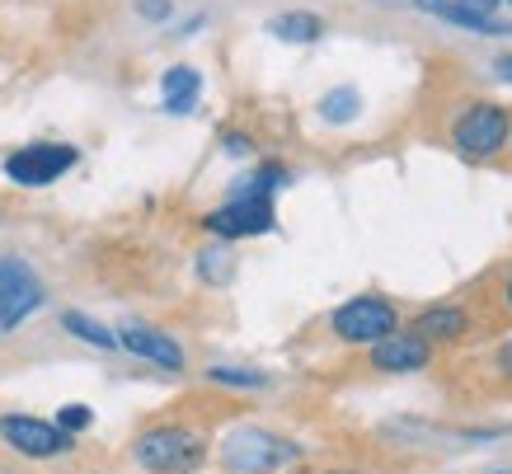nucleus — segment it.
I'll list each match as a JSON object with an SVG mask.
<instances>
[{
	"mask_svg": "<svg viewBox=\"0 0 512 474\" xmlns=\"http://www.w3.org/2000/svg\"><path fill=\"white\" fill-rule=\"evenodd\" d=\"M132 456L146 474H193L207 460V437L179 428V423H165V428L141 432L132 442Z\"/></svg>",
	"mask_w": 512,
	"mask_h": 474,
	"instance_id": "obj_1",
	"label": "nucleus"
},
{
	"mask_svg": "<svg viewBox=\"0 0 512 474\" xmlns=\"http://www.w3.org/2000/svg\"><path fill=\"white\" fill-rule=\"evenodd\" d=\"M301 456V446L282 442L278 432L268 428H235L221 442V465L231 474H273L282 465H292Z\"/></svg>",
	"mask_w": 512,
	"mask_h": 474,
	"instance_id": "obj_2",
	"label": "nucleus"
},
{
	"mask_svg": "<svg viewBox=\"0 0 512 474\" xmlns=\"http://www.w3.org/2000/svg\"><path fill=\"white\" fill-rule=\"evenodd\" d=\"M329 324H334V334H339L343 343H372V348L381 338L400 334V315H395V306L381 301V296H353V301H343Z\"/></svg>",
	"mask_w": 512,
	"mask_h": 474,
	"instance_id": "obj_3",
	"label": "nucleus"
},
{
	"mask_svg": "<svg viewBox=\"0 0 512 474\" xmlns=\"http://www.w3.org/2000/svg\"><path fill=\"white\" fill-rule=\"evenodd\" d=\"M451 141H456V151L466 155V160H489V155H498L503 151V141H508V108L503 104H475L470 113L456 118Z\"/></svg>",
	"mask_w": 512,
	"mask_h": 474,
	"instance_id": "obj_4",
	"label": "nucleus"
},
{
	"mask_svg": "<svg viewBox=\"0 0 512 474\" xmlns=\"http://www.w3.org/2000/svg\"><path fill=\"white\" fill-rule=\"evenodd\" d=\"M47 301L43 282L24 259H0V329L10 334Z\"/></svg>",
	"mask_w": 512,
	"mask_h": 474,
	"instance_id": "obj_5",
	"label": "nucleus"
},
{
	"mask_svg": "<svg viewBox=\"0 0 512 474\" xmlns=\"http://www.w3.org/2000/svg\"><path fill=\"white\" fill-rule=\"evenodd\" d=\"M202 226L212 230V235H221V240L268 235V230H273V198H264V193H245V188H240L226 207L202 216Z\"/></svg>",
	"mask_w": 512,
	"mask_h": 474,
	"instance_id": "obj_6",
	"label": "nucleus"
},
{
	"mask_svg": "<svg viewBox=\"0 0 512 474\" xmlns=\"http://www.w3.org/2000/svg\"><path fill=\"white\" fill-rule=\"evenodd\" d=\"M0 437L10 451L29 460H52V456H66L76 437H66L57 423H43V418H33V413H5L0 418Z\"/></svg>",
	"mask_w": 512,
	"mask_h": 474,
	"instance_id": "obj_7",
	"label": "nucleus"
},
{
	"mask_svg": "<svg viewBox=\"0 0 512 474\" xmlns=\"http://www.w3.org/2000/svg\"><path fill=\"white\" fill-rule=\"evenodd\" d=\"M71 165H76V146L38 141V146H19V151L5 160V174H10L19 188H43V184H57Z\"/></svg>",
	"mask_w": 512,
	"mask_h": 474,
	"instance_id": "obj_8",
	"label": "nucleus"
},
{
	"mask_svg": "<svg viewBox=\"0 0 512 474\" xmlns=\"http://www.w3.org/2000/svg\"><path fill=\"white\" fill-rule=\"evenodd\" d=\"M118 343H123L127 352L146 357V362L165 367V371H184V348H179L170 334H160V329H146V324H127L123 334H118Z\"/></svg>",
	"mask_w": 512,
	"mask_h": 474,
	"instance_id": "obj_9",
	"label": "nucleus"
},
{
	"mask_svg": "<svg viewBox=\"0 0 512 474\" xmlns=\"http://www.w3.org/2000/svg\"><path fill=\"white\" fill-rule=\"evenodd\" d=\"M428 362H433V348L414 334H390L372 348V367L390 371V376H395V371H423Z\"/></svg>",
	"mask_w": 512,
	"mask_h": 474,
	"instance_id": "obj_10",
	"label": "nucleus"
},
{
	"mask_svg": "<svg viewBox=\"0 0 512 474\" xmlns=\"http://www.w3.org/2000/svg\"><path fill=\"white\" fill-rule=\"evenodd\" d=\"M466 329H470V320L461 306H433L414 320V338H423L428 348H433V343H456Z\"/></svg>",
	"mask_w": 512,
	"mask_h": 474,
	"instance_id": "obj_11",
	"label": "nucleus"
},
{
	"mask_svg": "<svg viewBox=\"0 0 512 474\" xmlns=\"http://www.w3.org/2000/svg\"><path fill=\"white\" fill-rule=\"evenodd\" d=\"M160 85H165V108H170V113H193L198 90H202V76L193 66H170Z\"/></svg>",
	"mask_w": 512,
	"mask_h": 474,
	"instance_id": "obj_12",
	"label": "nucleus"
},
{
	"mask_svg": "<svg viewBox=\"0 0 512 474\" xmlns=\"http://www.w3.org/2000/svg\"><path fill=\"white\" fill-rule=\"evenodd\" d=\"M268 33H273V38H282V43H315V38L325 33V24H320V15H306V10H287V15L268 19Z\"/></svg>",
	"mask_w": 512,
	"mask_h": 474,
	"instance_id": "obj_13",
	"label": "nucleus"
},
{
	"mask_svg": "<svg viewBox=\"0 0 512 474\" xmlns=\"http://www.w3.org/2000/svg\"><path fill=\"white\" fill-rule=\"evenodd\" d=\"M419 10H428V15L447 19V24H456V29H470V33H512V29H503L498 19H480V15H470V10H461L456 0H419Z\"/></svg>",
	"mask_w": 512,
	"mask_h": 474,
	"instance_id": "obj_14",
	"label": "nucleus"
},
{
	"mask_svg": "<svg viewBox=\"0 0 512 474\" xmlns=\"http://www.w3.org/2000/svg\"><path fill=\"white\" fill-rule=\"evenodd\" d=\"M357 108H362V94H357L353 85H343V90H329L325 99H320V118H325V123H353Z\"/></svg>",
	"mask_w": 512,
	"mask_h": 474,
	"instance_id": "obj_15",
	"label": "nucleus"
},
{
	"mask_svg": "<svg viewBox=\"0 0 512 474\" xmlns=\"http://www.w3.org/2000/svg\"><path fill=\"white\" fill-rule=\"evenodd\" d=\"M62 324L80 338V343H94V348H118V334H109L104 324H94L90 315H80V310H66Z\"/></svg>",
	"mask_w": 512,
	"mask_h": 474,
	"instance_id": "obj_16",
	"label": "nucleus"
},
{
	"mask_svg": "<svg viewBox=\"0 0 512 474\" xmlns=\"http://www.w3.org/2000/svg\"><path fill=\"white\" fill-rule=\"evenodd\" d=\"M207 381L235 385V390H264L268 376H264V371H240V367H212V371H207Z\"/></svg>",
	"mask_w": 512,
	"mask_h": 474,
	"instance_id": "obj_17",
	"label": "nucleus"
},
{
	"mask_svg": "<svg viewBox=\"0 0 512 474\" xmlns=\"http://www.w3.org/2000/svg\"><path fill=\"white\" fill-rule=\"evenodd\" d=\"M198 268H202V277L226 282V277H231V254H226V249H207V254H198Z\"/></svg>",
	"mask_w": 512,
	"mask_h": 474,
	"instance_id": "obj_18",
	"label": "nucleus"
},
{
	"mask_svg": "<svg viewBox=\"0 0 512 474\" xmlns=\"http://www.w3.org/2000/svg\"><path fill=\"white\" fill-rule=\"evenodd\" d=\"M94 423V413L85 409V404H66L62 413H57V428L66 432V437H76V432H85Z\"/></svg>",
	"mask_w": 512,
	"mask_h": 474,
	"instance_id": "obj_19",
	"label": "nucleus"
},
{
	"mask_svg": "<svg viewBox=\"0 0 512 474\" xmlns=\"http://www.w3.org/2000/svg\"><path fill=\"white\" fill-rule=\"evenodd\" d=\"M461 10H470V15H480V19H494V10H498V0H456Z\"/></svg>",
	"mask_w": 512,
	"mask_h": 474,
	"instance_id": "obj_20",
	"label": "nucleus"
},
{
	"mask_svg": "<svg viewBox=\"0 0 512 474\" xmlns=\"http://www.w3.org/2000/svg\"><path fill=\"white\" fill-rule=\"evenodd\" d=\"M221 146H226V155H245L254 141H249L245 132H226V137H221Z\"/></svg>",
	"mask_w": 512,
	"mask_h": 474,
	"instance_id": "obj_21",
	"label": "nucleus"
},
{
	"mask_svg": "<svg viewBox=\"0 0 512 474\" xmlns=\"http://www.w3.org/2000/svg\"><path fill=\"white\" fill-rule=\"evenodd\" d=\"M146 19H170V0H141L137 5Z\"/></svg>",
	"mask_w": 512,
	"mask_h": 474,
	"instance_id": "obj_22",
	"label": "nucleus"
},
{
	"mask_svg": "<svg viewBox=\"0 0 512 474\" xmlns=\"http://www.w3.org/2000/svg\"><path fill=\"white\" fill-rule=\"evenodd\" d=\"M498 371H503V376L512 381V338L503 343V348H498Z\"/></svg>",
	"mask_w": 512,
	"mask_h": 474,
	"instance_id": "obj_23",
	"label": "nucleus"
},
{
	"mask_svg": "<svg viewBox=\"0 0 512 474\" xmlns=\"http://www.w3.org/2000/svg\"><path fill=\"white\" fill-rule=\"evenodd\" d=\"M494 71H498V80H512V57H498Z\"/></svg>",
	"mask_w": 512,
	"mask_h": 474,
	"instance_id": "obj_24",
	"label": "nucleus"
},
{
	"mask_svg": "<svg viewBox=\"0 0 512 474\" xmlns=\"http://www.w3.org/2000/svg\"><path fill=\"white\" fill-rule=\"evenodd\" d=\"M508 306H512V277H508Z\"/></svg>",
	"mask_w": 512,
	"mask_h": 474,
	"instance_id": "obj_25",
	"label": "nucleus"
},
{
	"mask_svg": "<svg viewBox=\"0 0 512 474\" xmlns=\"http://www.w3.org/2000/svg\"><path fill=\"white\" fill-rule=\"evenodd\" d=\"M494 474H512V470H494Z\"/></svg>",
	"mask_w": 512,
	"mask_h": 474,
	"instance_id": "obj_26",
	"label": "nucleus"
}]
</instances>
